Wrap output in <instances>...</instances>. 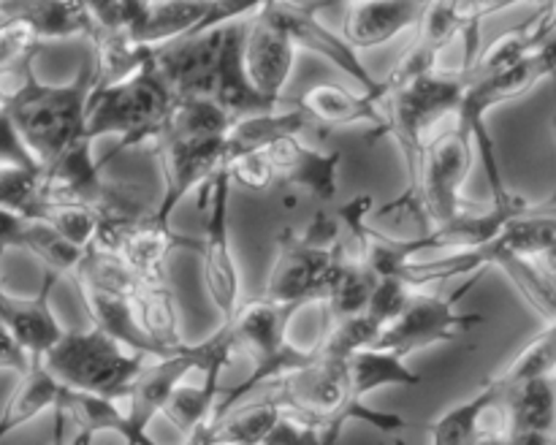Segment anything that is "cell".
<instances>
[{"label":"cell","instance_id":"20","mask_svg":"<svg viewBox=\"0 0 556 445\" xmlns=\"http://www.w3.org/2000/svg\"><path fill=\"white\" fill-rule=\"evenodd\" d=\"M429 0H362L348 5L345 38L356 52L378 49L407 30H416Z\"/></svg>","mask_w":556,"mask_h":445},{"label":"cell","instance_id":"31","mask_svg":"<svg viewBox=\"0 0 556 445\" xmlns=\"http://www.w3.org/2000/svg\"><path fill=\"white\" fill-rule=\"evenodd\" d=\"M500 391L505 394L510 432L556 434V374Z\"/></svg>","mask_w":556,"mask_h":445},{"label":"cell","instance_id":"6","mask_svg":"<svg viewBox=\"0 0 556 445\" xmlns=\"http://www.w3.org/2000/svg\"><path fill=\"white\" fill-rule=\"evenodd\" d=\"M150 358L109 336L98 326H90L65 329L41 364L63 389L123 402Z\"/></svg>","mask_w":556,"mask_h":445},{"label":"cell","instance_id":"50","mask_svg":"<svg viewBox=\"0 0 556 445\" xmlns=\"http://www.w3.org/2000/svg\"><path fill=\"white\" fill-rule=\"evenodd\" d=\"M538 260H541V264L546 266L548 275H552L554 280H556V247L552 250V253H546V255H543V258H538Z\"/></svg>","mask_w":556,"mask_h":445},{"label":"cell","instance_id":"14","mask_svg":"<svg viewBox=\"0 0 556 445\" xmlns=\"http://www.w3.org/2000/svg\"><path fill=\"white\" fill-rule=\"evenodd\" d=\"M228 25L215 30L195 33V36L179 38L168 47L155 49V63L163 79L177 98L206 96L212 98L215 90L217 68H220L223 49H226Z\"/></svg>","mask_w":556,"mask_h":445},{"label":"cell","instance_id":"13","mask_svg":"<svg viewBox=\"0 0 556 445\" xmlns=\"http://www.w3.org/2000/svg\"><path fill=\"white\" fill-rule=\"evenodd\" d=\"M456 36H465V22H462L456 0H429L427 11H424L421 22H418L416 36H413L407 52L402 54L400 63L380 79L383 101L391 92L400 90L402 85H407V81L438 71L440 58H443V52L451 47V41H454Z\"/></svg>","mask_w":556,"mask_h":445},{"label":"cell","instance_id":"46","mask_svg":"<svg viewBox=\"0 0 556 445\" xmlns=\"http://www.w3.org/2000/svg\"><path fill=\"white\" fill-rule=\"evenodd\" d=\"M340 217L329 215V212H318L307 226L302 228V239L318 250H337L342 244V228Z\"/></svg>","mask_w":556,"mask_h":445},{"label":"cell","instance_id":"51","mask_svg":"<svg viewBox=\"0 0 556 445\" xmlns=\"http://www.w3.org/2000/svg\"><path fill=\"white\" fill-rule=\"evenodd\" d=\"M345 3H348V5H351V3H362V0H345Z\"/></svg>","mask_w":556,"mask_h":445},{"label":"cell","instance_id":"32","mask_svg":"<svg viewBox=\"0 0 556 445\" xmlns=\"http://www.w3.org/2000/svg\"><path fill=\"white\" fill-rule=\"evenodd\" d=\"M220 374L223 369H210V372H204V380L199 385L179 383L174 389V394L168 396L166 407H163V418H168L185 440H190L201 429L210 427L217 407V383H220Z\"/></svg>","mask_w":556,"mask_h":445},{"label":"cell","instance_id":"7","mask_svg":"<svg viewBox=\"0 0 556 445\" xmlns=\"http://www.w3.org/2000/svg\"><path fill=\"white\" fill-rule=\"evenodd\" d=\"M465 92L467 71L459 68L456 74H443V71L424 74L386 98L389 125H386L383 136H394L396 147H400L407 185L416 182L424 147L432 139L434 130L459 114Z\"/></svg>","mask_w":556,"mask_h":445},{"label":"cell","instance_id":"16","mask_svg":"<svg viewBox=\"0 0 556 445\" xmlns=\"http://www.w3.org/2000/svg\"><path fill=\"white\" fill-rule=\"evenodd\" d=\"M3 258V253H0ZM58 282V275L47 271L43 285L36 296H16L0 285V320L9 326L11 334L22 342L33 361H41L49 351L60 342L65 329L54 318L52 309V288Z\"/></svg>","mask_w":556,"mask_h":445},{"label":"cell","instance_id":"5","mask_svg":"<svg viewBox=\"0 0 556 445\" xmlns=\"http://www.w3.org/2000/svg\"><path fill=\"white\" fill-rule=\"evenodd\" d=\"M92 85H96L92 63L81 65L68 85H43L38 81L33 63L25 68L11 96L9 114L41 168L63 155L76 139L87 136L85 119Z\"/></svg>","mask_w":556,"mask_h":445},{"label":"cell","instance_id":"42","mask_svg":"<svg viewBox=\"0 0 556 445\" xmlns=\"http://www.w3.org/2000/svg\"><path fill=\"white\" fill-rule=\"evenodd\" d=\"M228 174H231V182L242 185V188L255 190V193H264L271 182L277 179L275 166H271L266 150H253V152H239L226 161Z\"/></svg>","mask_w":556,"mask_h":445},{"label":"cell","instance_id":"53","mask_svg":"<svg viewBox=\"0 0 556 445\" xmlns=\"http://www.w3.org/2000/svg\"><path fill=\"white\" fill-rule=\"evenodd\" d=\"M552 128H554V136H556V117H554V123H552Z\"/></svg>","mask_w":556,"mask_h":445},{"label":"cell","instance_id":"47","mask_svg":"<svg viewBox=\"0 0 556 445\" xmlns=\"http://www.w3.org/2000/svg\"><path fill=\"white\" fill-rule=\"evenodd\" d=\"M33 364L36 361L30 358V353L22 347V342L0 320V372H16L22 378L25 372H30Z\"/></svg>","mask_w":556,"mask_h":445},{"label":"cell","instance_id":"54","mask_svg":"<svg viewBox=\"0 0 556 445\" xmlns=\"http://www.w3.org/2000/svg\"><path fill=\"white\" fill-rule=\"evenodd\" d=\"M76 3H79V0H76Z\"/></svg>","mask_w":556,"mask_h":445},{"label":"cell","instance_id":"19","mask_svg":"<svg viewBox=\"0 0 556 445\" xmlns=\"http://www.w3.org/2000/svg\"><path fill=\"white\" fill-rule=\"evenodd\" d=\"M508 429L505 394L492 380H486L476 396L448 407L429 427V440L432 445H478L483 434L508 432Z\"/></svg>","mask_w":556,"mask_h":445},{"label":"cell","instance_id":"41","mask_svg":"<svg viewBox=\"0 0 556 445\" xmlns=\"http://www.w3.org/2000/svg\"><path fill=\"white\" fill-rule=\"evenodd\" d=\"M261 445H340V434L331 429L315 427V423L302 421L299 416L282 412L280 421L275 423Z\"/></svg>","mask_w":556,"mask_h":445},{"label":"cell","instance_id":"34","mask_svg":"<svg viewBox=\"0 0 556 445\" xmlns=\"http://www.w3.org/2000/svg\"><path fill=\"white\" fill-rule=\"evenodd\" d=\"M556 374V320L546 323V329L527 342L519 356L508 364L500 374H494L492 383L497 389H514V385L530 383V380L554 378Z\"/></svg>","mask_w":556,"mask_h":445},{"label":"cell","instance_id":"25","mask_svg":"<svg viewBox=\"0 0 556 445\" xmlns=\"http://www.w3.org/2000/svg\"><path fill=\"white\" fill-rule=\"evenodd\" d=\"M134 313L141 331L150 336L152 345L163 356H172L179 347L188 345L182 340V331H179L177 296H174V288L168 282H141L134 296Z\"/></svg>","mask_w":556,"mask_h":445},{"label":"cell","instance_id":"48","mask_svg":"<svg viewBox=\"0 0 556 445\" xmlns=\"http://www.w3.org/2000/svg\"><path fill=\"white\" fill-rule=\"evenodd\" d=\"M52 416H54V429H52V443H49V445H92V440L81 437V434H74V437L65 443V437H63V423H65L63 412L52 410Z\"/></svg>","mask_w":556,"mask_h":445},{"label":"cell","instance_id":"4","mask_svg":"<svg viewBox=\"0 0 556 445\" xmlns=\"http://www.w3.org/2000/svg\"><path fill=\"white\" fill-rule=\"evenodd\" d=\"M271 399H277V405L291 416L331 429L337 434H342L345 423L351 421H364L378 432L389 434L405 427L402 416L372 410L367 402L356 399L351 389V374H348V358L324 353L318 342H315V356L307 364L275 380Z\"/></svg>","mask_w":556,"mask_h":445},{"label":"cell","instance_id":"39","mask_svg":"<svg viewBox=\"0 0 556 445\" xmlns=\"http://www.w3.org/2000/svg\"><path fill=\"white\" fill-rule=\"evenodd\" d=\"M38 49H41V41L27 27L3 22L0 25V79L20 76L33 63Z\"/></svg>","mask_w":556,"mask_h":445},{"label":"cell","instance_id":"28","mask_svg":"<svg viewBox=\"0 0 556 445\" xmlns=\"http://www.w3.org/2000/svg\"><path fill=\"white\" fill-rule=\"evenodd\" d=\"M79 291L81 296H85L87 309H90L92 326L106 331L109 336L119 340L123 345L144 353V356H152V358L163 356V353L152 345L150 336L141 331L139 320H136V313H134V298L119 296V293L96 291V288H79Z\"/></svg>","mask_w":556,"mask_h":445},{"label":"cell","instance_id":"2","mask_svg":"<svg viewBox=\"0 0 556 445\" xmlns=\"http://www.w3.org/2000/svg\"><path fill=\"white\" fill-rule=\"evenodd\" d=\"M179 98L163 79L155 52L114 81L92 85L87 101L85 134L92 141L117 136V152L141 144H155Z\"/></svg>","mask_w":556,"mask_h":445},{"label":"cell","instance_id":"18","mask_svg":"<svg viewBox=\"0 0 556 445\" xmlns=\"http://www.w3.org/2000/svg\"><path fill=\"white\" fill-rule=\"evenodd\" d=\"M293 313H299V309L282 307V304L261 296L242 304L233 313V318L223 320V323H228V329H231L237 356H248L255 367V364L269 361L291 345L288 326H291Z\"/></svg>","mask_w":556,"mask_h":445},{"label":"cell","instance_id":"11","mask_svg":"<svg viewBox=\"0 0 556 445\" xmlns=\"http://www.w3.org/2000/svg\"><path fill=\"white\" fill-rule=\"evenodd\" d=\"M324 3H309V0H271L266 5L271 16L282 22L288 33H291L293 43L299 49H307V52L320 54V58L329 60L331 65H337L340 71H345L351 79H356L364 87V92H372L383 101V92H380V79H375L367 71V63H362L356 49L351 47L345 36H337L331 27H326L318 20V9ZM386 103V101H383Z\"/></svg>","mask_w":556,"mask_h":445},{"label":"cell","instance_id":"49","mask_svg":"<svg viewBox=\"0 0 556 445\" xmlns=\"http://www.w3.org/2000/svg\"><path fill=\"white\" fill-rule=\"evenodd\" d=\"M20 81H14V85H5V79H0V114L9 112L11 96H14V90H16V85H20Z\"/></svg>","mask_w":556,"mask_h":445},{"label":"cell","instance_id":"44","mask_svg":"<svg viewBox=\"0 0 556 445\" xmlns=\"http://www.w3.org/2000/svg\"><path fill=\"white\" fill-rule=\"evenodd\" d=\"M269 3L271 0H212L210 11H206L204 22H201L195 33H206V30H215V27L231 25V22L250 20V16L264 11Z\"/></svg>","mask_w":556,"mask_h":445},{"label":"cell","instance_id":"37","mask_svg":"<svg viewBox=\"0 0 556 445\" xmlns=\"http://www.w3.org/2000/svg\"><path fill=\"white\" fill-rule=\"evenodd\" d=\"M38 220H47L49 226L58 228L68 242L79 244L81 250L90 247L101 228V212L87 204H65V201H43Z\"/></svg>","mask_w":556,"mask_h":445},{"label":"cell","instance_id":"35","mask_svg":"<svg viewBox=\"0 0 556 445\" xmlns=\"http://www.w3.org/2000/svg\"><path fill=\"white\" fill-rule=\"evenodd\" d=\"M43 206V168L0 166V209L38 217Z\"/></svg>","mask_w":556,"mask_h":445},{"label":"cell","instance_id":"15","mask_svg":"<svg viewBox=\"0 0 556 445\" xmlns=\"http://www.w3.org/2000/svg\"><path fill=\"white\" fill-rule=\"evenodd\" d=\"M277 179L304 190L318 201H331L340 188V168L345 155L337 150H315L296 134L282 136L266 147Z\"/></svg>","mask_w":556,"mask_h":445},{"label":"cell","instance_id":"12","mask_svg":"<svg viewBox=\"0 0 556 445\" xmlns=\"http://www.w3.org/2000/svg\"><path fill=\"white\" fill-rule=\"evenodd\" d=\"M296 52L299 47L293 43L291 33L282 27L277 16H271L266 9L250 16L242 43V63L250 85L261 96L282 103V92L291 81Z\"/></svg>","mask_w":556,"mask_h":445},{"label":"cell","instance_id":"10","mask_svg":"<svg viewBox=\"0 0 556 445\" xmlns=\"http://www.w3.org/2000/svg\"><path fill=\"white\" fill-rule=\"evenodd\" d=\"M337 250H318L304 242L296 228H282L277 237L275 264H271L269 280L261 296L296 309L315 302L320 304Z\"/></svg>","mask_w":556,"mask_h":445},{"label":"cell","instance_id":"26","mask_svg":"<svg viewBox=\"0 0 556 445\" xmlns=\"http://www.w3.org/2000/svg\"><path fill=\"white\" fill-rule=\"evenodd\" d=\"M60 394H63V385L43 369L41 361L33 364L30 372L22 374L20 383L14 385V391H11L9 399H5L3 410H0V445H3V440H9L16 429L36 421V418L43 416L47 410H54Z\"/></svg>","mask_w":556,"mask_h":445},{"label":"cell","instance_id":"21","mask_svg":"<svg viewBox=\"0 0 556 445\" xmlns=\"http://www.w3.org/2000/svg\"><path fill=\"white\" fill-rule=\"evenodd\" d=\"M299 106L309 114L313 125H324V128H342V125H372L375 136L386 134L389 125V114H386V103L372 92H351L340 85H315L299 98ZM372 136V139H375Z\"/></svg>","mask_w":556,"mask_h":445},{"label":"cell","instance_id":"52","mask_svg":"<svg viewBox=\"0 0 556 445\" xmlns=\"http://www.w3.org/2000/svg\"><path fill=\"white\" fill-rule=\"evenodd\" d=\"M548 5H552V9H554V14H556V0H552V3H548Z\"/></svg>","mask_w":556,"mask_h":445},{"label":"cell","instance_id":"1","mask_svg":"<svg viewBox=\"0 0 556 445\" xmlns=\"http://www.w3.org/2000/svg\"><path fill=\"white\" fill-rule=\"evenodd\" d=\"M233 117L206 96L179 98L155 141L163 193L152 215L172 223L174 209L228 161Z\"/></svg>","mask_w":556,"mask_h":445},{"label":"cell","instance_id":"45","mask_svg":"<svg viewBox=\"0 0 556 445\" xmlns=\"http://www.w3.org/2000/svg\"><path fill=\"white\" fill-rule=\"evenodd\" d=\"M0 166H20V168H41L30 147L22 139L20 128L14 125L9 112L0 114Z\"/></svg>","mask_w":556,"mask_h":445},{"label":"cell","instance_id":"33","mask_svg":"<svg viewBox=\"0 0 556 445\" xmlns=\"http://www.w3.org/2000/svg\"><path fill=\"white\" fill-rule=\"evenodd\" d=\"M20 250L30 253L33 258L41 260L47 266V271L63 277L79 269L81 258H85L87 250H81L79 244L68 242L58 228L49 226L47 220H38V217H25V226H22L20 237Z\"/></svg>","mask_w":556,"mask_h":445},{"label":"cell","instance_id":"3","mask_svg":"<svg viewBox=\"0 0 556 445\" xmlns=\"http://www.w3.org/2000/svg\"><path fill=\"white\" fill-rule=\"evenodd\" d=\"M476 136L459 119L451 117L434 130L432 139L424 147L416 182L407 185L405 193L394 204L378 209V215H389V212L413 215L421 233L456 220L467 209L462 190L476 166Z\"/></svg>","mask_w":556,"mask_h":445},{"label":"cell","instance_id":"24","mask_svg":"<svg viewBox=\"0 0 556 445\" xmlns=\"http://www.w3.org/2000/svg\"><path fill=\"white\" fill-rule=\"evenodd\" d=\"M375 285H378V275H375L372 266L353 250V244L342 242L340 250H337L334 266H331L320 304H324L331 320L351 318V315L367 309Z\"/></svg>","mask_w":556,"mask_h":445},{"label":"cell","instance_id":"9","mask_svg":"<svg viewBox=\"0 0 556 445\" xmlns=\"http://www.w3.org/2000/svg\"><path fill=\"white\" fill-rule=\"evenodd\" d=\"M476 280L467 282L465 288L456 291V296H438V293H421L413 291L410 302L400 313L394 323L383 329L378 336L375 347H386V351L400 353L402 358L413 356V353L432 347L438 342H448L454 336L465 334L472 326L483 323V315H467L459 313V302Z\"/></svg>","mask_w":556,"mask_h":445},{"label":"cell","instance_id":"22","mask_svg":"<svg viewBox=\"0 0 556 445\" xmlns=\"http://www.w3.org/2000/svg\"><path fill=\"white\" fill-rule=\"evenodd\" d=\"M22 25L38 41L87 36L92 38V22L85 5L76 0H0V25Z\"/></svg>","mask_w":556,"mask_h":445},{"label":"cell","instance_id":"38","mask_svg":"<svg viewBox=\"0 0 556 445\" xmlns=\"http://www.w3.org/2000/svg\"><path fill=\"white\" fill-rule=\"evenodd\" d=\"M548 5L552 0H456L459 5L462 22H465V65L476 63L478 52V36H481V22L489 16L500 14V11H508L514 5Z\"/></svg>","mask_w":556,"mask_h":445},{"label":"cell","instance_id":"29","mask_svg":"<svg viewBox=\"0 0 556 445\" xmlns=\"http://www.w3.org/2000/svg\"><path fill=\"white\" fill-rule=\"evenodd\" d=\"M348 374H351V389L356 399H367L369 394L380 389H407V385H421V374L407 367L405 358L386 347H367L348 358Z\"/></svg>","mask_w":556,"mask_h":445},{"label":"cell","instance_id":"23","mask_svg":"<svg viewBox=\"0 0 556 445\" xmlns=\"http://www.w3.org/2000/svg\"><path fill=\"white\" fill-rule=\"evenodd\" d=\"M212 0H152L144 14L128 27L125 38L134 47L155 52L199 30Z\"/></svg>","mask_w":556,"mask_h":445},{"label":"cell","instance_id":"8","mask_svg":"<svg viewBox=\"0 0 556 445\" xmlns=\"http://www.w3.org/2000/svg\"><path fill=\"white\" fill-rule=\"evenodd\" d=\"M231 174L217 168L199 188V209L204 223L201 237V277L212 304L223 320L233 318L242 307V285H239V266L231 247V228H228V201H231Z\"/></svg>","mask_w":556,"mask_h":445},{"label":"cell","instance_id":"27","mask_svg":"<svg viewBox=\"0 0 556 445\" xmlns=\"http://www.w3.org/2000/svg\"><path fill=\"white\" fill-rule=\"evenodd\" d=\"M282 412L286 410L271 396L242 402L204 429V445H261Z\"/></svg>","mask_w":556,"mask_h":445},{"label":"cell","instance_id":"17","mask_svg":"<svg viewBox=\"0 0 556 445\" xmlns=\"http://www.w3.org/2000/svg\"><path fill=\"white\" fill-rule=\"evenodd\" d=\"M179 247H190L199 253L201 239L179 237L177 231H172V223H161L150 212L141 220L130 223L119 233L112 250L128 260L141 282H168V258Z\"/></svg>","mask_w":556,"mask_h":445},{"label":"cell","instance_id":"43","mask_svg":"<svg viewBox=\"0 0 556 445\" xmlns=\"http://www.w3.org/2000/svg\"><path fill=\"white\" fill-rule=\"evenodd\" d=\"M92 22V43L125 36V20L119 0H79Z\"/></svg>","mask_w":556,"mask_h":445},{"label":"cell","instance_id":"36","mask_svg":"<svg viewBox=\"0 0 556 445\" xmlns=\"http://www.w3.org/2000/svg\"><path fill=\"white\" fill-rule=\"evenodd\" d=\"M383 334V326L364 309V313L351 315V318L331 320V329L318 340V347L331 356L351 358L356 353L375 347L378 336Z\"/></svg>","mask_w":556,"mask_h":445},{"label":"cell","instance_id":"40","mask_svg":"<svg viewBox=\"0 0 556 445\" xmlns=\"http://www.w3.org/2000/svg\"><path fill=\"white\" fill-rule=\"evenodd\" d=\"M413 291H416V288H413L402 275L378 277V285H375L372 298H369L367 313L386 329V326L394 323V320L400 318L405 304L410 302Z\"/></svg>","mask_w":556,"mask_h":445},{"label":"cell","instance_id":"30","mask_svg":"<svg viewBox=\"0 0 556 445\" xmlns=\"http://www.w3.org/2000/svg\"><path fill=\"white\" fill-rule=\"evenodd\" d=\"M309 125H313V119H309V114L299 103L291 109H282V112L280 109H271V112L239 117L233 119L231 134H228V157L239 155V152L266 150L271 141L291 134L299 136Z\"/></svg>","mask_w":556,"mask_h":445}]
</instances>
